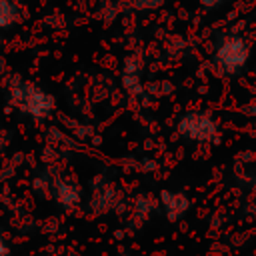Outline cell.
Listing matches in <instances>:
<instances>
[{
  "label": "cell",
  "mask_w": 256,
  "mask_h": 256,
  "mask_svg": "<svg viewBox=\"0 0 256 256\" xmlns=\"http://www.w3.org/2000/svg\"><path fill=\"white\" fill-rule=\"evenodd\" d=\"M54 192H56L58 202H60L64 208H72V206H76L78 200H80L78 188H76L74 184H70V182H56V184H54Z\"/></svg>",
  "instance_id": "cell-6"
},
{
  "label": "cell",
  "mask_w": 256,
  "mask_h": 256,
  "mask_svg": "<svg viewBox=\"0 0 256 256\" xmlns=\"http://www.w3.org/2000/svg\"><path fill=\"white\" fill-rule=\"evenodd\" d=\"M8 254V248H6V244L0 240V256H6Z\"/></svg>",
  "instance_id": "cell-11"
},
{
  "label": "cell",
  "mask_w": 256,
  "mask_h": 256,
  "mask_svg": "<svg viewBox=\"0 0 256 256\" xmlns=\"http://www.w3.org/2000/svg\"><path fill=\"white\" fill-rule=\"evenodd\" d=\"M206 10H216L218 6H222L224 4V0H198Z\"/></svg>",
  "instance_id": "cell-10"
},
{
  "label": "cell",
  "mask_w": 256,
  "mask_h": 256,
  "mask_svg": "<svg viewBox=\"0 0 256 256\" xmlns=\"http://www.w3.org/2000/svg\"><path fill=\"white\" fill-rule=\"evenodd\" d=\"M10 98L16 106H20L24 112H28L34 118H46L54 110V98L30 84H20L12 88Z\"/></svg>",
  "instance_id": "cell-3"
},
{
  "label": "cell",
  "mask_w": 256,
  "mask_h": 256,
  "mask_svg": "<svg viewBox=\"0 0 256 256\" xmlns=\"http://www.w3.org/2000/svg\"><path fill=\"white\" fill-rule=\"evenodd\" d=\"M248 58H250V46H248V42H246L242 36H238V34L226 36V38L218 44V48H216V52H214L216 64H218L220 70H224L226 74H238V72L246 66Z\"/></svg>",
  "instance_id": "cell-1"
},
{
  "label": "cell",
  "mask_w": 256,
  "mask_h": 256,
  "mask_svg": "<svg viewBox=\"0 0 256 256\" xmlns=\"http://www.w3.org/2000/svg\"><path fill=\"white\" fill-rule=\"evenodd\" d=\"M154 206H156V200H152L150 196H138V200H136V214L138 216H146L148 212H152L154 210Z\"/></svg>",
  "instance_id": "cell-8"
},
{
  "label": "cell",
  "mask_w": 256,
  "mask_h": 256,
  "mask_svg": "<svg viewBox=\"0 0 256 256\" xmlns=\"http://www.w3.org/2000/svg\"><path fill=\"white\" fill-rule=\"evenodd\" d=\"M166 0H132V6L140 12H150V10H158L160 6H164Z\"/></svg>",
  "instance_id": "cell-9"
},
{
  "label": "cell",
  "mask_w": 256,
  "mask_h": 256,
  "mask_svg": "<svg viewBox=\"0 0 256 256\" xmlns=\"http://www.w3.org/2000/svg\"><path fill=\"white\" fill-rule=\"evenodd\" d=\"M160 204L164 208V214L170 222L180 220L188 210H190V198L184 192H174V190H162L160 192Z\"/></svg>",
  "instance_id": "cell-4"
},
{
  "label": "cell",
  "mask_w": 256,
  "mask_h": 256,
  "mask_svg": "<svg viewBox=\"0 0 256 256\" xmlns=\"http://www.w3.org/2000/svg\"><path fill=\"white\" fill-rule=\"evenodd\" d=\"M140 70H142V60L138 56H128L124 60V74H122V84L128 94L138 96L144 92V86L140 82Z\"/></svg>",
  "instance_id": "cell-5"
},
{
  "label": "cell",
  "mask_w": 256,
  "mask_h": 256,
  "mask_svg": "<svg viewBox=\"0 0 256 256\" xmlns=\"http://www.w3.org/2000/svg\"><path fill=\"white\" fill-rule=\"evenodd\" d=\"M176 130L182 138L192 142H216L218 138V124L206 112H186L180 116Z\"/></svg>",
  "instance_id": "cell-2"
},
{
  "label": "cell",
  "mask_w": 256,
  "mask_h": 256,
  "mask_svg": "<svg viewBox=\"0 0 256 256\" xmlns=\"http://www.w3.org/2000/svg\"><path fill=\"white\" fill-rule=\"evenodd\" d=\"M18 18V6L12 0H0V26L8 28Z\"/></svg>",
  "instance_id": "cell-7"
}]
</instances>
